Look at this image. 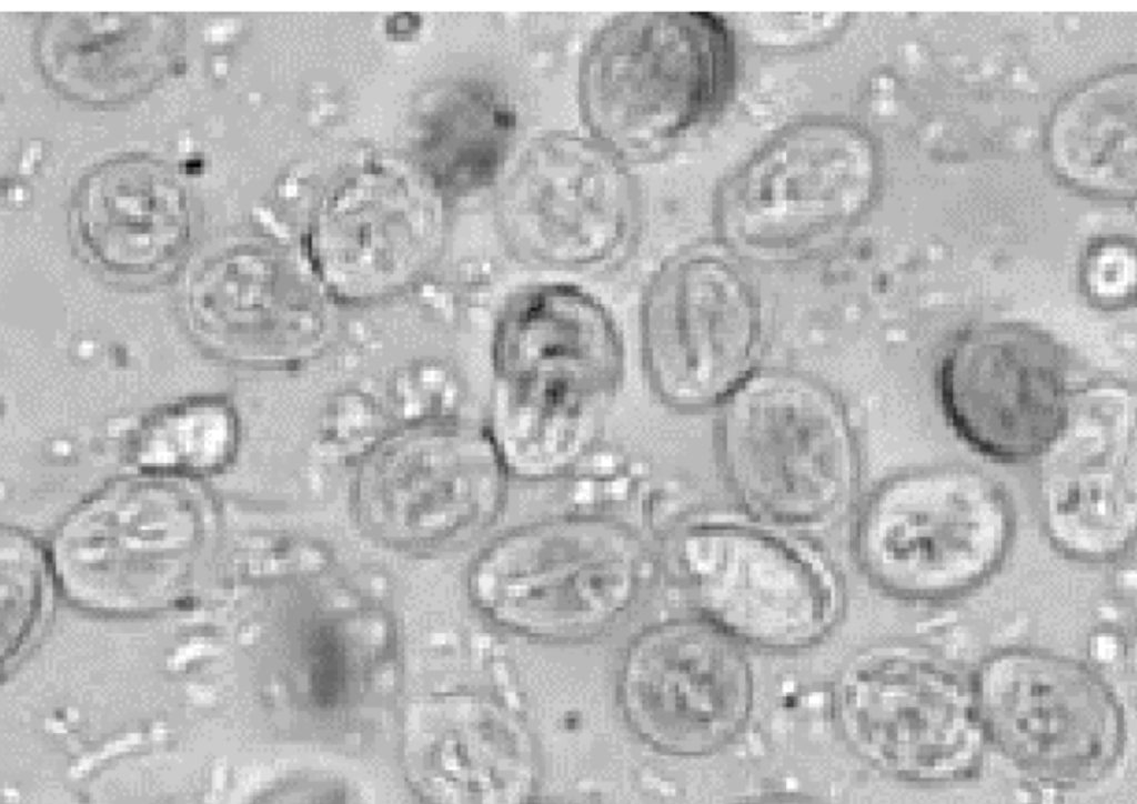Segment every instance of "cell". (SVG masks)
Here are the masks:
<instances>
[{
    "label": "cell",
    "mask_w": 1137,
    "mask_h": 804,
    "mask_svg": "<svg viewBox=\"0 0 1137 804\" xmlns=\"http://www.w3.org/2000/svg\"><path fill=\"white\" fill-rule=\"evenodd\" d=\"M487 432L511 476L574 470L595 443L624 375L621 331L605 304L568 282H543L502 306L491 343Z\"/></svg>",
    "instance_id": "obj_1"
},
{
    "label": "cell",
    "mask_w": 1137,
    "mask_h": 804,
    "mask_svg": "<svg viewBox=\"0 0 1137 804\" xmlns=\"http://www.w3.org/2000/svg\"><path fill=\"white\" fill-rule=\"evenodd\" d=\"M644 534L598 511L525 521L497 533L467 574L472 604L517 635L572 642L594 637L634 605L650 564Z\"/></svg>",
    "instance_id": "obj_2"
},
{
    "label": "cell",
    "mask_w": 1137,
    "mask_h": 804,
    "mask_svg": "<svg viewBox=\"0 0 1137 804\" xmlns=\"http://www.w3.org/2000/svg\"><path fill=\"white\" fill-rule=\"evenodd\" d=\"M732 71V39L716 14H618L583 54V119L591 137L623 160L646 159L713 114Z\"/></svg>",
    "instance_id": "obj_3"
},
{
    "label": "cell",
    "mask_w": 1137,
    "mask_h": 804,
    "mask_svg": "<svg viewBox=\"0 0 1137 804\" xmlns=\"http://www.w3.org/2000/svg\"><path fill=\"white\" fill-rule=\"evenodd\" d=\"M722 406L720 459L747 510L804 529L845 511L857 482L856 445L829 391L791 373H753Z\"/></svg>",
    "instance_id": "obj_4"
},
{
    "label": "cell",
    "mask_w": 1137,
    "mask_h": 804,
    "mask_svg": "<svg viewBox=\"0 0 1137 804\" xmlns=\"http://www.w3.org/2000/svg\"><path fill=\"white\" fill-rule=\"evenodd\" d=\"M1013 511L994 479L966 466L905 472L881 484L856 521L867 579L909 601H939L985 582L1013 536Z\"/></svg>",
    "instance_id": "obj_5"
},
{
    "label": "cell",
    "mask_w": 1137,
    "mask_h": 804,
    "mask_svg": "<svg viewBox=\"0 0 1137 804\" xmlns=\"http://www.w3.org/2000/svg\"><path fill=\"white\" fill-rule=\"evenodd\" d=\"M832 707L848 746L889 776L954 783L980 767L986 741L972 681L926 654H861L837 677Z\"/></svg>",
    "instance_id": "obj_6"
},
{
    "label": "cell",
    "mask_w": 1137,
    "mask_h": 804,
    "mask_svg": "<svg viewBox=\"0 0 1137 804\" xmlns=\"http://www.w3.org/2000/svg\"><path fill=\"white\" fill-rule=\"evenodd\" d=\"M986 742L1033 778L1063 786L1095 782L1121 756L1119 699L1089 665L1012 647L988 656L972 680Z\"/></svg>",
    "instance_id": "obj_7"
},
{
    "label": "cell",
    "mask_w": 1137,
    "mask_h": 804,
    "mask_svg": "<svg viewBox=\"0 0 1137 804\" xmlns=\"http://www.w3.org/2000/svg\"><path fill=\"white\" fill-rule=\"evenodd\" d=\"M496 217L506 244L527 262L604 269L635 239L637 192L624 160L594 138L549 133L509 173Z\"/></svg>",
    "instance_id": "obj_8"
},
{
    "label": "cell",
    "mask_w": 1137,
    "mask_h": 804,
    "mask_svg": "<svg viewBox=\"0 0 1137 804\" xmlns=\"http://www.w3.org/2000/svg\"><path fill=\"white\" fill-rule=\"evenodd\" d=\"M874 148L856 127L819 120L786 129L725 184L726 239L762 252L798 250L855 221L875 194Z\"/></svg>",
    "instance_id": "obj_9"
},
{
    "label": "cell",
    "mask_w": 1137,
    "mask_h": 804,
    "mask_svg": "<svg viewBox=\"0 0 1137 804\" xmlns=\"http://www.w3.org/2000/svg\"><path fill=\"white\" fill-rule=\"evenodd\" d=\"M676 556L702 619L753 647H811L833 629L838 592L812 554L761 530L733 523L686 529Z\"/></svg>",
    "instance_id": "obj_10"
},
{
    "label": "cell",
    "mask_w": 1137,
    "mask_h": 804,
    "mask_svg": "<svg viewBox=\"0 0 1137 804\" xmlns=\"http://www.w3.org/2000/svg\"><path fill=\"white\" fill-rule=\"evenodd\" d=\"M1064 348L1039 328L985 321L960 331L937 371L945 414L979 452L1006 462L1044 453L1067 425L1075 393Z\"/></svg>",
    "instance_id": "obj_11"
},
{
    "label": "cell",
    "mask_w": 1137,
    "mask_h": 804,
    "mask_svg": "<svg viewBox=\"0 0 1137 804\" xmlns=\"http://www.w3.org/2000/svg\"><path fill=\"white\" fill-rule=\"evenodd\" d=\"M757 335L749 289L721 259L670 260L643 293V370L654 394L675 410L722 405L754 373Z\"/></svg>",
    "instance_id": "obj_12"
},
{
    "label": "cell",
    "mask_w": 1137,
    "mask_h": 804,
    "mask_svg": "<svg viewBox=\"0 0 1137 804\" xmlns=\"http://www.w3.org/2000/svg\"><path fill=\"white\" fill-rule=\"evenodd\" d=\"M622 711L650 746L705 756L744 730L753 676L742 644L705 621L671 620L642 632L618 677Z\"/></svg>",
    "instance_id": "obj_13"
},
{
    "label": "cell",
    "mask_w": 1137,
    "mask_h": 804,
    "mask_svg": "<svg viewBox=\"0 0 1137 804\" xmlns=\"http://www.w3.org/2000/svg\"><path fill=\"white\" fill-rule=\"evenodd\" d=\"M328 300L309 264L238 245L207 257L187 275L182 311L195 341L215 358L286 368L323 345Z\"/></svg>",
    "instance_id": "obj_14"
},
{
    "label": "cell",
    "mask_w": 1137,
    "mask_h": 804,
    "mask_svg": "<svg viewBox=\"0 0 1137 804\" xmlns=\"http://www.w3.org/2000/svg\"><path fill=\"white\" fill-rule=\"evenodd\" d=\"M189 482L140 471L109 480L54 529L47 549L51 570L77 595L100 602H108L121 574H169L207 535L203 506Z\"/></svg>",
    "instance_id": "obj_15"
},
{
    "label": "cell",
    "mask_w": 1137,
    "mask_h": 804,
    "mask_svg": "<svg viewBox=\"0 0 1137 804\" xmlns=\"http://www.w3.org/2000/svg\"><path fill=\"white\" fill-rule=\"evenodd\" d=\"M442 240V203L433 192L370 174L324 203L308 239L306 262L333 301L361 305L417 283Z\"/></svg>",
    "instance_id": "obj_16"
},
{
    "label": "cell",
    "mask_w": 1137,
    "mask_h": 804,
    "mask_svg": "<svg viewBox=\"0 0 1137 804\" xmlns=\"http://www.w3.org/2000/svg\"><path fill=\"white\" fill-rule=\"evenodd\" d=\"M1126 389L1076 395L1067 425L1045 455L1042 500L1052 540L1075 557L1118 556L1136 519L1135 445Z\"/></svg>",
    "instance_id": "obj_17"
},
{
    "label": "cell",
    "mask_w": 1137,
    "mask_h": 804,
    "mask_svg": "<svg viewBox=\"0 0 1137 804\" xmlns=\"http://www.w3.org/2000/svg\"><path fill=\"white\" fill-rule=\"evenodd\" d=\"M431 704L424 726L417 724L409 740L426 794L451 803H520L532 795L533 751L514 716L470 695Z\"/></svg>",
    "instance_id": "obj_18"
},
{
    "label": "cell",
    "mask_w": 1137,
    "mask_h": 804,
    "mask_svg": "<svg viewBox=\"0 0 1137 804\" xmlns=\"http://www.w3.org/2000/svg\"><path fill=\"white\" fill-rule=\"evenodd\" d=\"M76 220L90 260L105 273L134 281L170 273L190 233L183 190L160 165L141 160L97 172L81 190Z\"/></svg>",
    "instance_id": "obj_19"
},
{
    "label": "cell",
    "mask_w": 1137,
    "mask_h": 804,
    "mask_svg": "<svg viewBox=\"0 0 1137 804\" xmlns=\"http://www.w3.org/2000/svg\"><path fill=\"white\" fill-rule=\"evenodd\" d=\"M1055 163L1076 187L1126 199L1136 188L1135 76L1104 79L1074 97L1052 133Z\"/></svg>",
    "instance_id": "obj_20"
},
{
    "label": "cell",
    "mask_w": 1137,
    "mask_h": 804,
    "mask_svg": "<svg viewBox=\"0 0 1137 804\" xmlns=\"http://www.w3.org/2000/svg\"><path fill=\"white\" fill-rule=\"evenodd\" d=\"M162 27L141 19L64 21L48 38L44 57L73 92L118 100L145 88L161 71L171 42L158 30Z\"/></svg>",
    "instance_id": "obj_21"
},
{
    "label": "cell",
    "mask_w": 1137,
    "mask_h": 804,
    "mask_svg": "<svg viewBox=\"0 0 1137 804\" xmlns=\"http://www.w3.org/2000/svg\"><path fill=\"white\" fill-rule=\"evenodd\" d=\"M240 441L233 405L222 396L200 395L147 414L130 433L125 449L140 472L195 481L231 466Z\"/></svg>",
    "instance_id": "obj_22"
},
{
    "label": "cell",
    "mask_w": 1137,
    "mask_h": 804,
    "mask_svg": "<svg viewBox=\"0 0 1137 804\" xmlns=\"http://www.w3.org/2000/svg\"><path fill=\"white\" fill-rule=\"evenodd\" d=\"M395 399L406 416L405 425L460 420L456 415L459 384L452 374L441 368L401 378Z\"/></svg>",
    "instance_id": "obj_23"
},
{
    "label": "cell",
    "mask_w": 1137,
    "mask_h": 804,
    "mask_svg": "<svg viewBox=\"0 0 1137 804\" xmlns=\"http://www.w3.org/2000/svg\"><path fill=\"white\" fill-rule=\"evenodd\" d=\"M1081 282L1088 298L1106 309L1127 304L1135 287L1134 249L1125 243H1107L1094 249L1081 269Z\"/></svg>",
    "instance_id": "obj_24"
}]
</instances>
